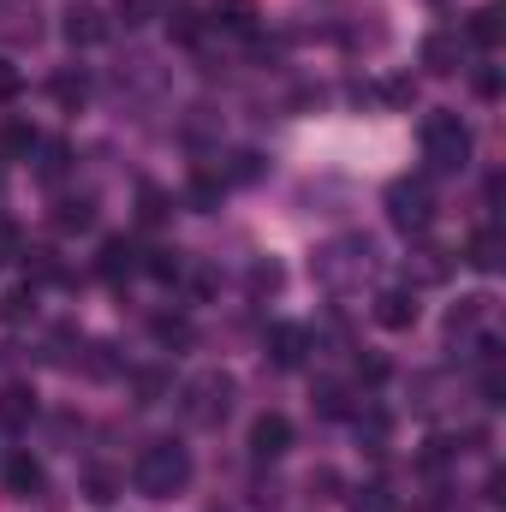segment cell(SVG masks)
Wrapping results in <instances>:
<instances>
[{"mask_svg": "<svg viewBox=\"0 0 506 512\" xmlns=\"http://www.w3.org/2000/svg\"><path fill=\"white\" fill-rule=\"evenodd\" d=\"M131 387H137V399H143V405H155V399H167V393H173V376L149 364V370H137V376H131Z\"/></svg>", "mask_w": 506, "mask_h": 512, "instance_id": "obj_30", "label": "cell"}, {"mask_svg": "<svg viewBox=\"0 0 506 512\" xmlns=\"http://www.w3.org/2000/svg\"><path fill=\"white\" fill-rule=\"evenodd\" d=\"M149 328H155V340H161V346H191V340H197L185 316H155Z\"/></svg>", "mask_w": 506, "mask_h": 512, "instance_id": "obj_32", "label": "cell"}, {"mask_svg": "<svg viewBox=\"0 0 506 512\" xmlns=\"http://www.w3.org/2000/svg\"><path fill=\"white\" fill-rule=\"evenodd\" d=\"M24 262H30V274H36V280H72V274L60 268V256H54V251H24Z\"/></svg>", "mask_w": 506, "mask_h": 512, "instance_id": "obj_34", "label": "cell"}, {"mask_svg": "<svg viewBox=\"0 0 506 512\" xmlns=\"http://www.w3.org/2000/svg\"><path fill=\"white\" fill-rule=\"evenodd\" d=\"M358 382L381 387V382H387V364H381V358H358Z\"/></svg>", "mask_w": 506, "mask_h": 512, "instance_id": "obj_42", "label": "cell"}, {"mask_svg": "<svg viewBox=\"0 0 506 512\" xmlns=\"http://www.w3.org/2000/svg\"><path fill=\"white\" fill-rule=\"evenodd\" d=\"M48 90H54V102H60V108H84V96H90V78H84V72H60Z\"/></svg>", "mask_w": 506, "mask_h": 512, "instance_id": "obj_26", "label": "cell"}, {"mask_svg": "<svg viewBox=\"0 0 506 512\" xmlns=\"http://www.w3.org/2000/svg\"><path fill=\"white\" fill-rule=\"evenodd\" d=\"M30 417H36V393L24 382H12V387H0V429H30Z\"/></svg>", "mask_w": 506, "mask_h": 512, "instance_id": "obj_13", "label": "cell"}, {"mask_svg": "<svg viewBox=\"0 0 506 512\" xmlns=\"http://www.w3.org/2000/svg\"><path fill=\"white\" fill-rule=\"evenodd\" d=\"M12 96H18V66L0 60V102H12Z\"/></svg>", "mask_w": 506, "mask_h": 512, "instance_id": "obj_43", "label": "cell"}, {"mask_svg": "<svg viewBox=\"0 0 506 512\" xmlns=\"http://www.w3.org/2000/svg\"><path fill=\"white\" fill-rule=\"evenodd\" d=\"M6 495H18V501H30V495H42V465H36L30 453H18V459H6Z\"/></svg>", "mask_w": 506, "mask_h": 512, "instance_id": "obj_15", "label": "cell"}, {"mask_svg": "<svg viewBox=\"0 0 506 512\" xmlns=\"http://www.w3.org/2000/svg\"><path fill=\"white\" fill-rule=\"evenodd\" d=\"M352 423H358V441H364L370 453H387V441H393V417H387V411H358Z\"/></svg>", "mask_w": 506, "mask_h": 512, "instance_id": "obj_20", "label": "cell"}, {"mask_svg": "<svg viewBox=\"0 0 506 512\" xmlns=\"http://www.w3.org/2000/svg\"><path fill=\"white\" fill-rule=\"evenodd\" d=\"M131 483H137V495H149V501H173V495H185V483H191V453H185L179 441H149V447L137 453V465H131Z\"/></svg>", "mask_w": 506, "mask_h": 512, "instance_id": "obj_1", "label": "cell"}, {"mask_svg": "<svg viewBox=\"0 0 506 512\" xmlns=\"http://www.w3.org/2000/svg\"><path fill=\"white\" fill-rule=\"evenodd\" d=\"M459 60H465V36H459V30H429V36H423V66H429L435 78L459 72Z\"/></svg>", "mask_w": 506, "mask_h": 512, "instance_id": "obj_9", "label": "cell"}, {"mask_svg": "<svg viewBox=\"0 0 506 512\" xmlns=\"http://www.w3.org/2000/svg\"><path fill=\"white\" fill-rule=\"evenodd\" d=\"M370 262H376V245H370V239H334V245H322V251L310 256V274H316L328 292H346L352 280L370 274Z\"/></svg>", "mask_w": 506, "mask_h": 512, "instance_id": "obj_3", "label": "cell"}, {"mask_svg": "<svg viewBox=\"0 0 506 512\" xmlns=\"http://www.w3.org/2000/svg\"><path fill=\"white\" fill-rule=\"evenodd\" d=\"M36 143H42V137H36V126H24V120H6V126H0V155H6V161H30Z\"/></svg>", "mask_w": 506, "mask_h": 512, "instance_id": "obj_18", "label": "cell"}, {"mask_svg": "<svg viewBox=\"0 0 506 512\" xmlns=\"http://www.w3.org/2000/svg\"><path fill=\"white\" fill-rule=\"evenodd\" d=\"M84 501H90V507H114V501H120V477H114V471H90V477H84Z\"/></svg>", "mask_w": 506, "mask_h": 512, "instance_id": "obj_28", "label": "cell"}, {"mask_svg": "<svg viewBox=\"0 0 506 512\" xmlns=\"http://www.w3.org/2000/svg\"><path fill=\"white\" fill-rule=\"evenodd\" d=\"M54 227L60 233H90L96 227V197H60L54 203Z\"/></svg>", "mask_w": 506, "mask_h": 512, "instance_id": "obj_14", "label": "cell"}, {"mask_svg": "<svg viewBox=\"0 0 506 512\" xmlns=\"http://www.w3.org/2000/svg\"><path fill=\"white\" fill-rule=\"evenodd\" d=\"M221 191H227V179H221V173H209V167H197V173H191V185H185V203L209 215V209H221Z\"/></svg>", "mask_w": 506, "mask_h": 512, "instance_id": "obj_17", "label": "cell"}, {"mask_svg": "<svg viewBox=\"0 0 506 512\" xmlns=\"http://www.w3.org/2000/svg\"><path fill=\"white\" fill-rule=\"evenodd\" d=\"M417 143H423V161L435 173H459L471 161V126L459 114H429L423 131H417Z\"/></svg>", "mask_w": 506, "mask_h": 512, "instance_id": "obj_2", "label": "cell"}, {"mask_svg": "<svg viewBox=\"0 0 506 512\" xmlns=\"http://www.w3.org/2000/svg\"><path fill=\"white\" fill-rule=\"evenodd\" d=\"M286 447H292V423L280 411H262L251 423V459H280Z\"/></svg>", "mask_w": 506, "mask_h": 512, "instance_id": "obj_10", "label": "cell"}, {"mask_svg": "<svg viewBox=\"0 0 506 512\" xmlns=\"http://www.w3.org/2000/svg\"><path fill=\"white\" fill-rule=\"evenodd\" d=\"M221 179H227V185H251V179H262V155L239 149V155H233V167H227Z\"/></svg>", "mask_w": 506, "mask_h": 512, "instance_id": "obj_33", "label": "cell"}, {"mask_svg": "<svg viewBox=\"0 0 506 512\" xmlns=\"http://www.w3.org/2000/svg\"><path fill=\"white\" fill-rule=\"evenodd\" d=\"M376 322L387 328V334L417 328V292H405V286H387V292H376Z\"/></svg>", "mask_w": 506, "mask_h": 512, "instance_id": "obj_8", "label": "cell"}, {"mask_svg": "<svg viewBox=\"0 0 506 512\" xmlns=\"http://www.w3.org/2000/svg\"><path fill=\"white\" fill-rule=\"evenodd\" d=\"M18 256H24V233H18L12 221H0V268H6V262H18Z\"/></svg>", "mask_w": 506, "mask_h": 512, "instance_id": "obj_37", "label": "cell"}, {"mask_svg": "<svg viewBox=\"0 0 506 512\" xmlns=\"http://www.w3.org/2000/svg\"><path fill=\"white\" fill-rule=\"evenodd\" d=\"M346 507L352 512H399V501H393L387 483H358V489L346 495Z\"/></svg>", "mask_w": 506, "mask_h": 512, "instance_id": "obj_22", "label": "cell"}, {"mask_svg": "<svg viewBox=\"0 0 506 512\" xmlns=\"http://www.w3.org/2000/svg\"><path fill=\"white\" fill-rule=\"evenodd\" d=\"M268 358H274L280 370H298V364L310 358V328H298V322H274V328H268Z\"/></svg>", "mask_w": 506, "mask_h": 512, "instance_id": "obj_7", "label": "cell"}, {"mask_svg": "<svg viewBox=\"0 0 506 512\" xmlns=\"http://www.w3.org/2000/svg\"><path fill=\"white\" fill-rule=\"evenodd\" d=\"M471 90H477L483 102H495V96H501V72H495V66H483V72L471 78Z\"/></svg>", "mask_w": 506, "mask_h": 512, "instance_id": "obj_41", "label": "cell"}, {"mask_svg": "<svg viewBox=\"0 0 506 512\" xmlns=\"http://www.w3.org/2000/svg\"><path fill=\"white\" fill-rule=\"evenodd\" d=\"M137 245H131V239H120V233H114V239H102V251H96V274H102V280H108V286H120V280H131V274H137Z\"/></svg>", "mask_w": 506, "mask_h": 512, "instance_id": "obj_11", "label": "cell"}, {"mask_svg": "<svg viewBox=\"0 0 506 512\" xmlns=\"http://www.w3.org/2000/svg\"><path fill=\"white\" fill-rule=\"evenodd\" d=\"M66 42L72 48H96V42H108V18H102V6H90V0H78V6H66Z\"/></svg>", "mask_w": 506, "mask_h": 512, "instance_id": "obj_6", "label": "cell"}, {"mask_svg": "<svg viewBox=\"0 0 506 512\" xmlns=\"http://www.w3.org/2000/svg\"><path fill=\"white\" fill-rule=\"evenodd\" d=\"M381 102L411 108V102H417V84H411V78H387V84H381Z\"/></svg>", "mask_w": 506, "mask_h": 512, "instance_id": "obj_35", "label": "cell"}, {"mask_svg": "<svg viewBox=\"0 0 506 512\" xmlns=\"http://www.w3.org/2000/svg\"><path fill=\"white\" fill-rule=\"evenodd\" d=\"M114 6H120V18H126V24H149V18L161 12V0H114Z\"/></svg>", "mask_w": 506, "mask_h": 512, "instance_id": "obj_36", "label": "cell"}, {"mask_svg": "<svg viewBox=\"0 0 506 512\" xmlns=\"http://www.w3.org/2000/svg\"><path fill=\"white\" fill-rule=\"evenodd\" d=\"M137 268H143V274H155V280H179V274H185V256L167 251V245H155V251L137 256Z\"/></svg>", "mask_w": 506, "mask_h": 512, "instance_id": "obj_23", "label": "cell"}, {"mask_svg": "<svg viewBox=\"0 0 506 512\" xmlns=\"http://www.w3.org/2000/svg\"><path fill=\"white\" fill-rule=\"evenodd\" d=\"M387 221H393L399 233H429V221H435L429 185H423V179H393V185H387Z\"/></svg>", "mask_w": 506, "mask_h": 512, "instance_id": "obj_5", "label": "cell"}, {"mask_svg": "<svg viewBox=\"0 0 506 512\" xmlns=\"http://www.w3.org/2000/svg\"><path fill=\"white\" fill-rule=\"evenodd\" d=\"M0 304H6V316H12V322H24V316L36 310V292H30V286H18V292H12V298H0Z\"/></svg>", "mask_w": 506, "mask_h": 512, "instance_id": "obj_38", "label": "cell"}, {"mask_svg": "<svg viewBox=\"0 0 506 512\" xmlns=\"http://www.w3.org/2000/svg\"><path fill=\"white\" fill-rule=\"evenodd\" d=\"M465 42H477V48H495V42H501V12H495V6L471 12V24H465Z\"/></svg>", "mask_w": 506, "mask_h": 512, "instance_id": "obj_24", "label": "cell"}, {"mask_svg": "<svg viewBox=\"0 0 506 512\" xmlns=\"http://www.w3.org/2000/svg\"><path fill=\"white\" fill-rule=\"evenodd\" d=\"M495 316V298L489 292H477V298H459L453 310H447V340H471L483 322Z\"/></svg>", "mask_w": 506, "mask_h": 512, "instance_id": "obj_12", "label": "cell"}, {"mask_svg": "<svg viewBox=\"0 0 506 512\" xmlns=\"http://www.w3.org/2000/svg\"><path fill=\"white\" fill-rule=\"evenodd\" d=\"M465 262H471L477 274H495V268H501V233H495V227L471 233V245H465Z\"/></svg>", "mask_w": 506, "mask_h": 512, "instance_id": "obj_19", "label": "cell"}, {"mask_svg": "<svg viewBox=\"0 0 506 512\" xmlns=\"http://www.w3.org/2000/svg\"><path fill=\"white\" fill-rule=\"evenodd\" d=\"M185 417L197 423V429H215L227 411H233V376H221V370H209V376H197V382H185Z\"/></svg>", "mask_w": 506, "mask_h": 512, "instance_id": "obj_4", "label": "cell"}, {"mask_svg": "<svg viewBox=\"0 0 506 512\" xmlns=\"http://www.w3.org/2000/svg\"><path fill=\"white\" fill-rule=\"evenodd\" d=\"M334 489H340V471H328V465L310 471V495H316V501H334Z\"/></svg>", "mask_w": 506, "mask_h": 512, "instance_id": "obj_39", "label": "cell"}, {"mask_svg": "<svg viewBox=\"0 0 506 512\" xmlns=\"http://www.w3.org/2000/svg\"><path fill=\"white\" fill-rule=\"evenodd\" d=\"M245 286H251V298H274V292L286 286V274H280V262H251Z\"/></svg>", "mask_w": 506, "mask_h": 512, "instance_id": "obj_29", "label": "cell"}, {"mask_svg": "<svg viewBox=\"0 0 506 512\" xmlns=\"http://www.w3.org/2000/svg\"><path fill=\"white\" fill-rule=\"evenodd\" d=\"M167 36L185 42V48H197V42H203V12H197V6H173V12H167Z\"/></svg>", "mask_w": 506, "mask_h": 512, "instance_id": "obj_21", "label": "cell"}, {"mask_svg": "<svg viewBox=\"0 0 506 512\" xmlns=\"http://www.w3.org/2000/svg\"><path fill=\"white\" fill-rule=\"evenodd\" d=\"M215 24H227V30L251 36V30H256V6H251V0H227V6L215 12Z\"/></svg>", "mask_w": 506, "mask_h": 512, "instance_id": "obj_31", "label": "cell"}, {"mask_svg": "<svg viewBox=\"0 0 506 512\" xmlns=\"http://www.w3.org/2000/svg\"><path fill=\"white\" fill-rule=\"evenodd\" d=\"M167 209H173V203H167V191H161V185H143V191H137V221H143V227H161V221H167Z\"/></svg>", "mask_w": 506, "mask_h": 512, "instance_id": "obj_27", "label": "cell"}, {"mask_svg": "<svg viewBox=\"0 0 506 512\" xmlns=\"http://www.w3.org/2000/svg\"><path fill=\"white\" fill-rule=\"evenodd\" d=\"M417 280H447V251H423V262H417Z\"/></svg>", "mask_w": 506, "mask_h": 512, "instance_id": "obj_40", "label": "cell"}, {"mask_svg": "<svg viewBox=\"0 0 506 512\" xmlns=\"http://www.w3.org/2000/svg\"><path fill=\"white\" fill-rule=\"evenodd\" d=\"M316 411H322V417H352V387L346 382H322L316 387Z\"/></svg>", "mask_w": 506, "mask_h": 512, "instance_id": "obj_25", "label": "cell"}, {"mask_svg": "<svg viewBox=\"0 0 506 512\" xmlns=\"http://www.w3.org/2000/svg\"><path fill=\"white\" fill-rule=\"evenodd\" d=\"M66 167H72V143H60V137H48V143H36V179H42V185H54V179H66Z\"/></svg>", "mask_w": 506, "mask_h": 512, "instance_id": "obj_16", "label": "cell"}]
</instances>
